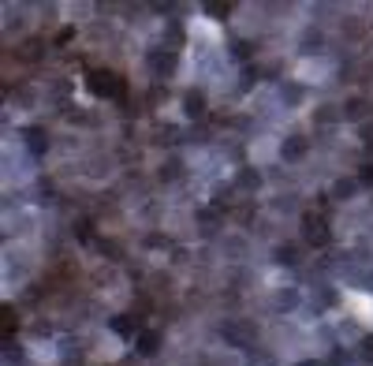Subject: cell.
Wrapping results in <instances>:
<instances>
[{
	"label": "cell",
	"mask_w": 373,
	"mask_h": 366,
	"mask_svg": "<svg viewBox=\"0 0 373 366\" xmlns=\"http://www.w3.org/2000/svg\"><path fill=\"white\" fill-rule=\"evenodd\" d=\"M306 240L317 243V247L329 240V232H325V221H321V217H306Z\"/></svg>",
	"instance_id": "cell-2"
},
{
	"label": "cell",
	"mask_w": 373,
	"mask_h": 366,
	"mask_svg": "<svg viewBox=\"0 0 373 366\" xmlns=\"http://www.w3.org/2000/svg\"><path fill=\"white\" fill-rule=\"evenodd\" d=\"M90 90H94L97 97H116L120 94V79H116L112 71H94V75H90Z\"/></svg>",
	"instance_id": "cell-1"
},
{
	"label": "cell",
	"mask_w": 373,
	"mask_h": 366,
	"mask_svg": "<svg viewBox=\"0 0 373 366\" xmlns=\"http://www.w3.org/2000/svg\"><path fill=\"white\" fill-rule=\"evenodd\" d=\"M157 344H161L157 333H142V336H139V351H142V355H153V351H157Z\"/></svg>",
	"instance_id": "cell-5"
},
{
	"label": "cell",
	"mask_w": 373,
	"mask_h": 366,
	"mask_svg": "<svg viewBox=\"0 0 373 366\" xmlns=\"http://www.w3.org/2000/svg\"><path fill=\"white\" fill-rule=\"evenodd\" d=\"M299 366H321V363H299Z\"/></svg>",
	"instance_id": "cell-8"
},
{
	"label": "cell",
	"mask_w": 373,
	"mask_h": 366,
	"mask_svg": "<svg viewBox=\"0 0 373 366\" xmlns=\"http://www.w3.org/2000/svg\"><path fill=\"white\" fill-rule=\"evenodd\" d=\"M280 153H284V157H288V161H295V157H303V153H306V139H299V135H291V139H288L284 146H280Z\"/></svg>",
	"instance_id": "cell-3"
},
{
	"label": "cell",
	"mask_w": 373,
	"mask_h": 366,
	"mask_svg": "<svg viewBox=\"0 0 373 366\" xmlns=\"http://www.w3.org/2000/svg\"><path fill=\"white\" fill-rule=\"evenodd\" d=\"M239 187H258V172H239Z\"/></svg>",
	"instance_id": "cell-6"
},
{
	"label": "cell",
	"mask_w": 373,
	"mask_h": 366,
	"mask_svg": "<svg viewBox=\"0 0 373 366\" xmlns=\"http://www.w3.org/2000/svg\"><path fill=\"white\" fill-rule=\"evenodd\" d=\"M205 113V97L202 94H187V116H202Z\"/></svg>",
	"instance_id": "cell-4"
},
{
	"label": "cell",
	"mask_w": 373,
	"mask_h": 366,
	"mask_svg": "<svg viewBox=\"0 0 373 366\" xmlns=\"http://www.w3.org/2000/svg\"><path fill=\"white\" fill-rule=\"evenodd\" d=\"M351 191H354V180H340V183H336V195H351Z\"/></svg>",
	"instance_id": "cell-7"
}]
</instances>
